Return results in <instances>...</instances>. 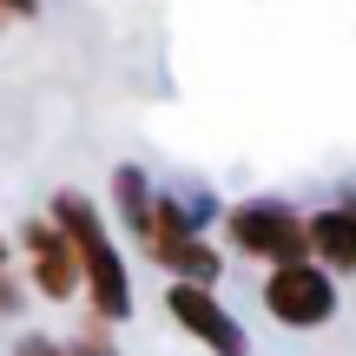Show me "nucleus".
Segmentation results:
<instances>
[{"label":"nucleus","instance_id":"obj_1","mask_svg":"<svg viewBox=\"0 0 356 356\" xmlns=\"http://www.w3.org/2000/svg\"><path fill=\"white\" fill-rule=\"evenodd\" d=\"M53 225L66 231V244H73V257H79V291L92 297V310H99L106 323L132 317V277H126V257L106 238L99 211H92L79 191H60V198H53Z\"/></svg>","mask_w":356,"mask_h":356},{"label":"nucleus","instance_id":"obj_2","mask_svg":"<svg viewBox=\"0 0 356 356\" xmlns=\"http://www.w3.org/2000/svg\"><path fill=\"white\" fill-rule=\"evenodd\" d=\"M139 244H145V257H152L159 270H172V284H211L218 264H225V257L198 238V204L191 198L178 204V191L172 198H152V218H145Z\"/></svg>","mask_w":356,"mask_h":356},{"label":"nucleus","instance_id":"obj_3","mask_svg":"<svg viewBox=\"0 0 356 356\" xmlns=\"http://www.w3.org/2000/svg\"><path fill=\"white\" fill-rule=\"evenodd\" d=\"M225 238H231V251L257 257V264H270V270L310 264V225L284 198H244V204H231V211H225Z\"/></svg>","mask_w":356,"mask_h":356},{"label":"nucleus","instance_id":"obj_4","mask_svg":"<svg viewBox=\"0 0 356 356\" xmlns=\"http://www.w3.org/2000/svg\"><path fill=\"white\" fill-rule=\"evenodd\" d=\"M264 310L284 330H323L337 317V284L323 264H284L264 277Z\"/></svg>","mask_w":356,"mask_h":356},{"label":"nucleus","instance_id":"obj_5","mask_svg":"<svg viewBox=\"0 0 356 356\" xmlns=\"http://www.w3.org/2000/svg\"><path fill=\"white\" fill-rule=\"evenodd\" d=\"M165 310L178 330H191L211 356H251V337H244V323L231 317L225 304H218L211 284H165Z\"/></svg>","mask_w":356,"mask_h":356},{"label":"nucleus","instance_id":"obj_6","mask_svg":"<svg viewBox=\"0 0 356 356\" xmlns=\"http://www.w3.org/2000/svg\"><path fill=\"white\" fill-rule=\"evenodd\" d=\"M20 251H26V270H33V291L47 304H73L79 297V257H73V244H66V231L53 218H26Z\"/></svg>","mask_w":356,"mask_h":356},{"label":"nucleus","instance_id":"obj_7","mask_svg":"<svg viewBox=\"0 0 356 356\" xmlns=\"http://www.w3.org/2000/svg\"><path fill=\"white\" fill-rule=\"evenodd\" d=\"M310 225V251L323 257V270H337V277H356V198L343 204H323L317 218H304Z\"/></svg>","mask_w":356,"mask_h":356},{"label":"nucleus","instance_id":"obj_8","mask_svg":"<svg viewBox=\"0 0 356 356\" xmlns=\"http://www.w3.org/2000/svg\"><path fill=\"white\" fill-rule=\"evenodd\" d=\"M113 198H119V211H126V225L145 231V218H152V191H145V172L139 165H119L113 172Z\"/></svg>","mask_w":356,"mask_h":356},{"label":"nucleus","instance_id":"obj_9","mask_svg":"<svg viewBox=\"0 0 356 356\" xmlns=\"http://www.w3.org/2000/svg\"><path fill=\"white\" fill-rule=\"evenodd\" d=\"M20 356H113L99 337H73V343H47V337H26Z\"/></svg>","mask_w":356,"mask_h":356},{"label":"nucleus","instance_id":"obj_10","mask_svg":"<svg viewBox=\"0 0 356 356\" xmlns=\"http://www.w3.org/2000/svg\"><path fill=\"white\" fill-rule=\"evenodd\" d=\"M0 310H13V284H7V238H0Z\"/></svg>","mask_w":356,"mask_h":356},{"label":"nucleus","instance_id":"obj_11","mask_svg":"<svg viewBox=\"0 0 356 356\" xmlns=\"http://www.w3.org/2000/svg\"><path fill=\"white\" fill-rule=\"evenodd\" d=\"M33 13V0H0V20H26Z\"/></svg>","mask_w":356,"mask_h":356}]
</instances>
